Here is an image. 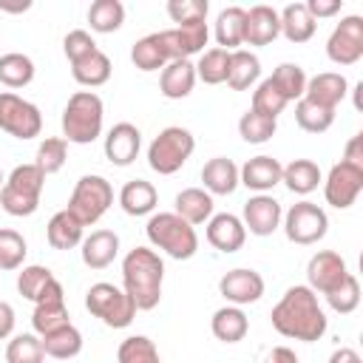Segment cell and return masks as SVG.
Instances as JSON below:
<instances>
[{
  "label": "cell",
  "mask_w": 363,
  "mask_h": 363,
  "mask_svg": "<svg viewBox=\"0 0 363 363\" xmlns=\"http://www.w3.org/2000/svg\"><path fill=\"white\" fill-rule=\"evenodd\" d=\"M3 184H6V176H3V170H0V190H3Z\"/></svg>",
  "instance_id": "obj_59"
},
{
  "label": "cell",
  "mask_w": 363,
  "mask_h": 363,
  "mask_svg": "<svg viewBox=\"0 0 363 363\" xmlns=\"http://www.w3.org/2000/svg\"><path fill=\"white\" fill-rule=\"evenodd\" d=\"M65 159H68V142H65L62 136H48V139L40 142V147H37V162H34V164H37L45 176H51V173L62 170Z\"/></svg>",
  "instance_id": "obj_45"
},
{
  "label": "cell",
  "mask_w": 363,
  "mask_h": 363,
  "mask_svg": "<svg viewBox=\"0 0 363 363\" xmlns=\"http://www.w3.org/2000/svg\"><path fill=\"white\" fill-rule=\"evenodd\" d=\"M227 71H230V51L224 48H207L201 51L199 62H196V77L207 85H218V82H227Z\"/></svg>",
  "instance_id": "obj_40"
},
{
  "label": "cell",
  "mask_w": 363,
  "mask_h": 363,
  "mask_svg": "<svg viewBox=\"0 0 363 363\" xmlns=\"http://www.w3.org/2000/svg\"><path fill=\"white\" fill-rule=\"evenodd\" d=\"M201 182H204V190L213 196H230L235 187H238V167L233 159L227 156H213L204 167H201Z\"/></svg>",
  "instance_id": "obj_24"
},
{
  "label": "cell",
  "mask_w": 363,
  "mask_h": 363,
  "mask_svg": "<svg viewBox=\"0 0 363 363\" xmlns=\"http://www.w3.org/2000/svg\"><path fill=\"white\" fill-rule=\"evenodd\" d=\"M360 190H363V167L343 162V159L337 164H332V170L323 182V196L332 207H337V210L352 207Z\"/></svg>",
  "instance_id": "obj_12"
},
{
  "label": "cell",
  "mask_w": 363,
  "mask_h": 363,
  "mask_svg": "<svg viewBox=\"0 0 363 363\" xmlns=\"http://www.w3.org/2000/svg\"><path fill=\"white\" fill-rule=\"evenodd\" d=\"M62 51H65L68 62L74 65V62H79L82 57H88L91 51H96V43H94V37H91L85 28H74V31L65 34V40H62Z\"/></svg>",
  "instance_id": "obj_51"
},
{
  "label": "cell",
  "mask_w": 363,
  "mask_h": 363,
  "mask_svg": "<svg viewBox=\"0 0 363 363\" xmlns=\"http://www.w3.org/2000/svg\"><path fill=\"white\" fill-rule=\"evenodd\" d=\"M82 250V264L91 269H105L108 264H113L116 252H119V235L113 230H94L88 238H82L79 244Z\"/></svg>",
  "instance_id": "obj_22"
},
{
  "label": "cell",
  "mask_w": 363,
  "mask_h": 363,
  "mask_svg": "<svg viewBox=\"0 0 363 363\" xmlns=\"http://www.w3.org/2000/svg\"><path fill=\"white\" fill-rule=\"evenodd\" d=\"M258 77H261V60H258L252 51H244V48L230 51L227 85H230L233 91H247Z\"/></svg>",
  "instance_id": "obj_33"
},
{
  "label": "cell",
  "mask_w": 363,
  "mask_h": 363,
  "mask_svg": "<svg viewBox=\"0 0 363 363\" xmlns=\"http://www.w3.org/2000/svg\"><path fill=\"white\" fill-rule=\"evenodd\" d=\"M349 91V82L343 74L337 71H323V74H315L312 79H306V88H303V99L320 105V108H329L335 111L337 102L346 96Z\"/></svg>",
  "instance_id": "obj_18"
},
{
  "label": "cell",
  "mask_w": 363,
  "mask_h": 363,
  "mask_svg": "<svg viewBox=\"0 0 363 363\" xmlns=\"http://www.w3.org/2000/svg\"><path fill=\"white\" fill-rule=\"evenodd\" d=\"M130 62H133L139 71H159V68H164V65L170 62V54H167L164 43H162L159 31L145 34V37H139V40L133 43V48H130Z\"/></svg>",
  "instance_id": "obj_28"
},
{
  "label": "cell",
  "mask_w": 363,
  "mask_h": 363,
  "mask_svg": "<svg viewBox=\"0 0 363 363\" xmlns=\"http://www.w3.org/2000/svg\"><path fill=\"white\" fill-rule=\"evenodd\" d=\"M349 275L346 269V261L332 252V250H320L309 258L306 264V278H309V289H318V292H332L343 278Z\"/></svg>",
  "instance_id": "obj_15"
},
{
  "label": "cell",
  "mask_w": 363,
  "mask_h": 363,
  "mask_svg": "<svg viewBox=\"0 0 363 363\" xmlns=\"http://www.w3.org/2000/svg\"><path fill=\"white\" fill-rule=\"evenodd\" d=\"M295 122H298V128L306 130V133H323V130L332 128L335 111L320 108V105H315V102H309V99L301 96L298 105H295Z\"/></svg>",
  "instance_id": "obj_41"
},
{
  "label": "cell",
  "mask_w": 363,
  "mask_h": 363,
  "mask_svg": "<svg viewBox=\"0 0 363 363\" xmlns=\"http://www.w3.org/2000/svg\"><path fill=\"white\" fill-rule=\"evenodd\" d=\"M0 130L11 133L14 139H34L43 130V116L40 108L14 91L0 94Z\"/></svg>",
  "instance_id": "obj_9"
},
{
  "label": "cell",
  "mask_w": 363,
  "mask_h": 363,
  "mask_svg": "<svg viewBox=\"0 0 363 363\" xmlns=\"http://www.w3.org/2000/svg\"><path fill=\"white\" fill-rule=\"evenodd\" d=\"M244 230H250L252 235H269L278 224H281V204L272 196H252L244 204Z\"/></svg>",
  "instance_id": "obj_17"
},
{
  "label": "cell",
  "mask_w": 363,
  "mask_h": 363,
  "mask_svg": "<svg viewBox=\"0 0 363 363\" xmlns=\"http://www.w3.org/2000/svg\"><path fill=\"white\" fill-rule=\"evenodd\" d=\"M343 162H352V164L363 167V133H354V136L346 142V150H343Z\"/></svg>",
  "instance_id": "obj_53"
},
{
  "label": "cell",
  "mask_w": 363,
  "mask_h": 363,
  "mask_svg": "<svg viewBox=\"0 0 363 363\" xmlns=\"http://www.w3.org/2000/svg\"><path fill=\"white\" fill-rule=\"evenodd\" d=\"M218 292H221L233 306L255 303V301L264 295V278H261V272H255V269H250V267H235V269H230V272L221 275Z\"/></svg>",
  "instance_id": "obj_13"
},
{
  "label": "cell",
  "mask_w": 363,
  "mask_h": 363,
  "mask_svg": "<svg viewBox=\"0 0 363 363\" xmlns=\"http://www.w3.org/2000/svg\"><path fill=\"white\" fill-rule=\"evenodd\" d=\"M326 54L337 65H354L363 57V17L349 14L343 17L326 40Z\"/></svg>",
  "instance_id": "obj_11"
},
{
  "label": "cell",
  "mask_w": 363,
  "mask_h": 363,
  "mask_svg": "<svg viewBox=\"0 0 363 363\" xmlns=\"http://www.w3.org/2000/svg\"><path fill=\"white\" fill-rule=\"evenodd\" d=\"M43 184H45V173L28 162V164H17L3 190H0V207L9 213V216H31L37 207H40V196H43Z\"/></svg>",
  "instance_id": "obj_4"
},
{
  "label": "cell",
  "mask_w": 363,
  "mask_h": 363,
  "mask_svg": "<svg viewBox=\"0 0 363 363\" xmlns=\"http://www.w3.org/2000/svg\"><path fill=\"white\" fill-rule=\"evenodd\" d=\"M26 252H28L26 250V238L11 227H0V269L23 267Z\"/></svg>",
  "instance_id": "obj_47"
},
{
  "label": "cell",
  "mask_w": 363,
  "mask_h": 363,
  "mask_svg": "<svg viewBox=\"0 0 363 363\" xmlns=\"http://www.w3.org/2000/svg\"><path fill=\"white\" fill-rule=\"evenodd\" d=\"M139 147H142V133H139V128L130 125V122H116V125L108 130V136H105V156H108V162L116 164V167L130 164V162L136 159Z\"/></svg>",
  "instance_id": "obj_16"
},
{
  "label": "cell",
  "mask_w": 363,
  "mask_h": 363,
  "mask_svg": "<svg viewBox=\"0 0 363 363\" xmlns=\"http://www.w3.org/2000/svg\"><path fill=\"white\" fill-rule=\"evenodd\" d=\"M275 130H278V119H269V116H264L252 108L247 113H241V119H238V133L250 145H261V142L272 139Z\"/></svg>",
  "instance_id": "obj_43"
},
{
  "label": "cell",
  "mask_w": 363,
  "mask_h": 363,
  "mask_svg": "<svg viewBox=\"0 0 363 363\" xmlns=\"http://www.w3.org/2000/svg\"><path fill=\"white\" fill-rule=\"evenodd\" d=\"M111 204H113V187H111V182H108L105 176L88 173V176H82V179L74 184V193H71L65 210H68L82 227H88V224H96V221L105 216V210H108Z\"/></svg>",
  "instance_id": "obj_8"
},
{
  "label": "cell",
  "mask_w": 363,
  "mask_h": 363,
  "mask_svg": "<svg viewBox=\"0 0 363 363\" xmlns=\"http://www.w3.org/2000/svg\"><path fill=\"white\" fill-rule=\"evenodd\" d=\"M326 301H329V306H332L335 312H340V315L354 312L357 303H360V284H357V278L349 272L332 292H326Z\"/></svg>",
  "instance_id": "obj_48"
},
{
  "label": "cell",
  "mask_w": 363,
  "mask_h": 363,
  "mask_svg": "<svg viewBox=\"0 0 363 363\" xmlns=\"http://www.w3.org/2000/svg\"><path fill=\"white\" fill-rule=\"evenodd\" d=\"M45 360V352H43V343L37 335H14L6 346V363H43Z\"/></svg>",
  "instance_id": "obj_44"
},
{
  "label": "cell",
  "mask_w": 363,
  "mask_h": 363,
  "mask_svg": "<svg viewBox=\"0 0 363 363\" xmlns=\"http://www.w3.org/2000/svg\"><path fill=\"white\" fill-rule=\"evenodd\" d=\"M31 323L40 335L51 332V329H60L68 320V309H65V295H57V298H45L40 303H34V315H31Z\"/></svg>",
  "instance_id": "obj_37"
},
{
  "label": "cell",
  "mask_w": 363,
  "mask_h": 363,
  "mask_svg": "<svg viewBox=\"0 0 363 363\" xmlns=\"http://www.w3.org/2000/svg\"><path fill=\"white\" fill-rule=\"evenodd\" d=\"M167 54H170V62L173 60H190V54H199L204 51L207 45V23H190V26H173V28H164L159 31Z\"/></svg>",
  "instance_id": "obj_14"
},
{
  "label": "cell",
  "mask_w": 363,
  "mask_h": 363,
  "mask_svg": "<svg viewBox=\"0 0 363 363\" xmlns=\"http://www.w3.org/2000/svg\"><path fill=\"white\" fill-rule=\"evenodd\" d=\"M244 238H247V230L241 224L238 216L233 213H218V216H210L207 221V241L218 250V252H235L244 247Z\"/></svg>",
  "instance_id": "obj_20"
},
{
  "label": "cell",
  "mask_w": 363,
  "mask_h": 363,
  "mask_svg": "<svg viewBox=\"0 0 363 363\" xmlns=\"http://www.w3.org/2000/svg\"><path fill=\"white\" fill-rule=\"evenodd\" d=\"M145 233H147V241H150L153 247L164 250V252H167L170 258H176V261H187V258H193L196 250H199V235H196V230H193L184 218H179L176 213H153V216L147 218Z\"/></svg>",
  "instance_id": "obj_5"
},
{
  "label": "cell",
  "mask_w": 363,
  "mask_h": 363,
  "mask_svg": "<svg viewBox=\"0 0 363 363\" xmlns=\"http://www.w3.org/2000/svg\"><path fill=\"white\" fill-rule=\"evenodd\" d=\"M264 363H298V354L289 349V346H275Z\"/></svg>",
  "instance_id": "obj_55"
},
{
  "label": "cell",
  "mask_w": 363,
  "mask_h": 363,
  "mask_svg": "<svg viewBox=\"0 0 363 363\" xmlns=\"http://www.w3.org/2000/svg\"><path fill=\"white\" fill-rule=\"evenodd\" d=\"M54 281V272L48 267H40V264H31V267H23L17 272V292L28 301L37 303V298L43 295V289Z\"/></svg>",
  "instance_id": "obj_46"
},
{
  "label": "cell",
  "mask_w": 363,
  "mask_h": 363,
  "mask_svg": "<svg viewBox=\"0 0 363 363\" xmlns=\"http://www.w3.org/2000/svg\"><path fill=\"white\" fill-rule=\"evenodd\" d=\"M40 343H43L45 357H54V360H68V357H77L82 352V335L74 323H65L60 329L40 335Z\"/></svg>",
  "instance_id": "obj_26"
},
{
  "label": "cell",
  "mask_w": 363,
  "mask_h": 363,
  "mask_svg": "<svg viewBox=\"0 0 363 363\" xmlns=\"http://www.w3.org/2000/svg\"><path fill=\"white\" fill-rule=\"evenodd\" d=\"M179 218H184L190 227L210 221L213 216V196L204 187H184L182 193H176V210Z\"/></svg>",
  "instance_id": "obj_25"
},
{
  "label": "cell",
  "mask_w": 363,
  "mask_h": 363,
  "mask_svg": "<svg viewBox=\"0 0 363 363\" xmlns=\"http://www.w3.org/2000/svg\"><path fill=\"white\" fill-rule=\"evenodd\" d=\"M71 74L79 85H88V88H96V85H105L111 79V57L96 48L91 51L88 57H82L79 62L71 65Z\"/></svg>",
  "instance_id": "obj_34"
},
{
  "label": "cell",
  "mask_w": 363,
  "mask_h": 363,
  "mask_svg": "<svg viewBox=\"0 0 363 363\" xmlns=\"http://www.w3.org/2000/svg\"><path fill=\"white\" fill-rule=\"evenodd\" d=\"M14 329V309L9 301H0V340L9 337Z\"/></svg>",
  "instance_id": "obj_54"
},
{
  "label": "cell",
  "mask_w": 363,
  "mask_h": 363,
  "mask_svg": "<svg viewBox=\"0 0 363 363\" xmlns=\"http://www.w3.org/2000/svg\"><path fill=\"white\" fill-rule=\"evenodd\" d=\"M122 281H125V292L133 301L136 312L156 309L162 301L164 261L159 258V252L147 247H133L122 261Z\"/></svg>",
  "instance_id": "obj_2"
},
{
  "label": "cell",
  "mask_w": 363,
  "mask_h": 363,
  "mask_svg": "<svg viewBox=\"0 0 363 363\" xmlns=\"http://www.w3.org/2000/svg\"><path fill=\"white\" fill-rule=\"evenodd\" d=\"M193 147H196V139H193V133H190L187 128H182V125H167V128H162L159 136L150 142V147H147V164H150L156 173L170 176V173L182 170V164L190 159Z\"/></svg>",
  "instance_id": "obj_7"
},
{
  "label": "cell",
  "mask_w": 363,
  "mask_h": 363,
  "mask_svg": "<svg viewBox=\"0 0 363 363\" xmlns=\"http://www.w3.org/2000/svg\"><path fill=\"white\" fill-rule=\"evenodd\" d=\"M207 0H170L167 14L176 26H190V23H204L207 20Z\"/></svg>",
  "instance_id": "obj_50"
},
{
  "label": "cell",
  "mask_w": 363,
  "mask_h": 363,
  "mask_svg": "<svg viewBox=\"0 0 363 363\" xmlns=\"http://www.w3.org/2000/svg\"><path fill=\"white\" fill-rule=\"evenodd\" d=\"M269 82L275 85V91H278L286 102H292V99H301V96H303L306 74H303V68H301L298 62H281V65L272 71Z\"/></svg>",
  "instance_id": "obj_39"
},
{
  "label": "cell",
  "mask_w": 363,
  "mask_h": 363,
  "mask_svg": "<svg viewBox=\"0 0 363 363\" xmlns=\"http://www.w3.org/2000/svg\"><path fill=\"white\" fill-rule=\"evenodd\" d=\"M156 201H159V193L145 179H130L119 190V204L128 216H147V213H153Z\"/></svg>",
  "instance_id": "obj_27"
},
{
  "label": "cell",
  "mask_w": 363,
  "mask_h": 363,
  "mask_svg": "<svg viewBox=\"0 0 363 363\" xmlns=\"http://www.w3.org/2000/svg\"><path fill=\"white\" fill-rule=\"evenodd\" d=\"M102 99L94 91H77L62 108V139L88 145L102 133Z\"/></svg>",
  "instance_id": "obj_3"
},
{
  "label": "cell",
  "mask_w": 363,
  "mask_h": 363,
  "mask_svg": "<svg viewBox=\"0 0 363 363\" xmlns=\"http://www.w3.org/2000/svg\"><path fill=\"white\" fill-rule=\"evenodd\" d=\"M326 227H329V218H326L323 207H318L315 201H298L284 216V233L295 244L320 241L326 235Z\"/></svg>",
  "instance_id": "obj_10"
},
{
  "label": "cell",
  "mask_w": 363,
  "mask_h": 363,
  "mask_svg": "<svg viewBox=\"0 0 363 363\" xmlns=\"http://www.w3.org/2000/svg\"><path fill=\"white\" fill-rule=\"evenodd\" d=\"M281 34V20L278 11L267 3H258L247 11L244 17V43L250 45H267Z\"/></svg>",
  "instance_id": "obj_19"
},
{
  "label": "cell",
  "mask_w": 363,
  "mask_h": 363,
  "mask_svg": "<svg viewBox=\"0 0 363 363\" xmlns=\"http://www.w3.org/2000/svg\"><path fill=\"white\" fill-rule=\"evenodd\" d=\"M31 9V0H17V3H11V0H0V11H11V14H17V11H28Z\"/></svg>",
  "instance_id": "obj_57"
},
{
  "label": "cell",
  "mask_w": 363,
  "mask_h": 363,
  "mask_svg": "<svg viewBox=\"0 0 363 363\" xmlns=\"http://www.w3.org/2000/svg\"><path fill=\"white\" fill-rule=\"evenodd\" d=\"M303 6L312 17H332L335 11H340V0H306Z\"/></svg>",
  "instance_id": "obj_52"
},
{
  "label": "cell",
  "mask_w": 363,
  "mask_h": 363,
  "mask_svg": "<svg viewBox=\"0 0 363 363\" xmlns=\"http://www.w3.org/2000/svg\"><path fill=\"white\" fill-rule=\"evenodd\" d=\"M193 85H196V65L190 60H173L159 74V91L167 99H184V96H190Z\"/></svg>",
  "instance_id": "obj_23"
},
{
  "label": "cell",
  "mask_w": 363,
  "mask_h": 363,
  "mask_svg": "<svg viewBox=\"0 0 363 363\" xmlns=\"http://www.w3.org/2000/svg\"><path fill=\"white\" fill-rule=\"evenodd\" d=\"M34 79V62L28 54L9 51L0 57V82L6 88H23Z\"/></svg>",
  "instance_id": "obj_36"
},
{
  "label": "cell",
  "mask_w": 363,
  "mask_h": 363,
  "mask_svg": "<svg viewBox=\"0 0 363 363\" xmlns=\"http://www.w3.org/2000/svg\"><path fill=\"white\" fill-rule=\"evenodd\" d=\"M85 309L111 329H125L136 318V306L128 298V292L108 281L91 284V289L85 292Z\"/></svg>",
  "instance_id": "obj_6"
},
{
  "label": "cell",
  "mask_w": 363,
  "mask_h": 363,
  "mask_svg": "<svg viewBox=\"0 0 363 363\" xmlns=\"http://www.w3.org/2000/svg\"><path fill=\"white\" fill-rule=\"evenodd\" d=\"M88 23L99 34H111L125 23V6L119 0H94L88 6Z\"/></svg>",
  "instance_id": "obj_38"
},
{
  "label": "cell",
  "mask_w": 363,
  "mask_h": 363,
  "mask_svg": "<svg viewBox=\"0 0 363 363\" xmlns=\"http://www.w3.org/2000/svg\"><path fill=\"white\" fill-rule=\"evenodd\" d=\"M244 17L247 9L241 6H227L216 17V43L224 51H235V45L244 43Z\"/></svg>",
  "instance_id": "obj_30"
},
{
  "label": "cell",
  "mask_w": 363,
  "mask_h": 363,
  "mask_svg": "<svg viewBox=\"0 0 363 363\" xmlns=\"http://www.w3.org/2000/svg\"><path fill=\"white\" fill-rule=\"evenodd\" d=\"M116 363H162L159 349L145 335H130L116 349Z\"/></svg>",
  "instance_id": "obj_42"
},
{
  "label": "cell",
  "mask_w": 363,
  "mask_h": 363,
  "mask_svg": "<svg viewBox=\"0 0 363 363\" xmlns=\"http://www.w3.org/2000/svg\"><path fill=\"white\" fill-rule=\"evenodd\" d=\"M281 170H284V164L278 159H272V156H252L238 170V184H247L250 190L264 193V190H269V187H275L281 182Z\"/></svg>",
  "instance_id": "obj_21"
},
{
  "label": "cell",
  "mask_w": 363,
  "mask_h": 363,
  "mask_svg": "<svg viewBox=\"0 0 363 363\" xmlns=\"http://www.w3.org/2000/svg\"><path fill=\"white\" fill-rule=\"evenodd\" d=\"M45 238L54 250H74L77 244H82V224L68 210H60L51 216L45 227Z\"/></svg>",
  "instance_id": "obj_32"
},
{
  "label": "cell",
  "mask_w": 363,
  "mask_h": 363,
  "mask_svg": "<svg viewBox=\"0 0 363 363\" xmlns=\"http://www.w3.org/2000/svg\"><path fill=\"white\" fill-rule=\"evenodd\" d=\"M281 182H284L292 193L306 196V193H312V190L318 187V182H320V167H318L312 159H292V162L281 170Z\"/></svg>",
  "instance_id": "obj_35"
},
{
  "label": "cell",
  "mask_w": 363,
  "mask_h": 363,
  "mask_svg": "<svg viewBox=\"0 0 363 363\" xmlns=\"http://www.w3.org/2000/svg\"><path fill=\"white\" fill-rule=\"evenodd\" d=\"M354 108H357V111L363 108V82L354 85Z\"/></svg>",
  "instance_id": "obj_58"
},
{
  "label": "cell",
  "mask_w": 363,
  "mask_h": 363,
  "mask_svg": "<svg viewBox=\"0 0 363 363\" xmlns=\"http://www.w3.org/2000/svg\"><path fill=\"white\" fill-rule=\"evenodd\" d=\"M329 363H363V360H360V354H357L354 349H349V346H340V349H335V352H332Z\"/></svg>",
  "instance_id": "obj_56"
},
{
  "label": "cell",
  "mask_w": 363,
  "mask_h": 363,
  "mask_svg": "<svg viewBox=\"0 0 363 363\" xmlns=\"http://www.w3.org/2000/svg\"><path fill=\"white\" fill-rule=\"evenodd\" d=\"M210 329H213V335H216L221 343H238V340L247 337L250 320H247V315H244L238 306H221V309L213 312Z\"/></svg>",
  "instance_id": "obj_29"
},
{
  "label": "cell",
  "mask_w": 363,
  "mask_h": 363,
  "mask_svg": "<svg viewBox=\"0 0 363 363\" xmlns=\"http://www.w3.org/2000/svg\"><path fill=\"white\" fill-rule=\"evenodd\" d=\"M269 320L278 335L303 343L320 340V335L326 332V315L318 303V295L303 284H295L284 292V298L272 306Z\"/></svg>",
  "instance_id": "obj_1"
},
{
  "label": "cell",
  "mask_w": 363,
  "mask_h": 363,
  "mask_svg": "<svg viewBox=\"0 0 363 363\" xmlns=\"http://www.w3.org/2000/svg\"><path fill=\"white\" fill-rule=\"evenodd\" d=\"M281 20V31L289 43H306L312 34H315V17L309 14V9L303 3H289L284 6V11L278 14Z\"/></svg>",
  "instance_id": "obj_31"
},
{
  "label": "cell",
  "mask_w": 363,
  "mask_h": 363,
  "mask_svg": "<svg viewBox=\"0 0 363 363\" xmlns=\"http://www.w3.org/2000/svg\"><path fill=\"white\" fill-rule=\"evenodd\" d=\"M286 108V99L275 91V85L269 82V77L252 91V111H258V113H264V116H269V119H278V113Z\"/></svg>",
  "instance_id": "obj_49"
}]
</instances>
